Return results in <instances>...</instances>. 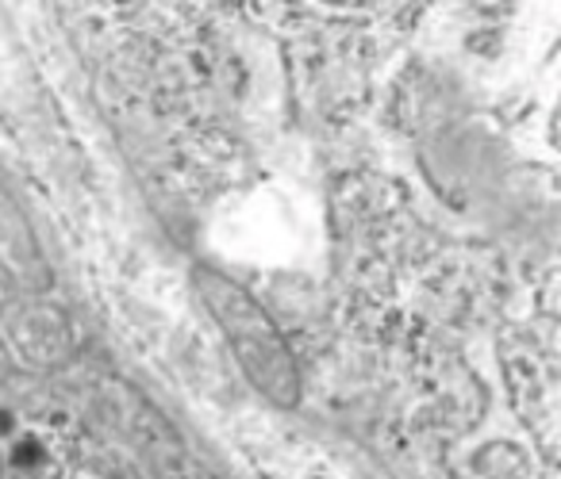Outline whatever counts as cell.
<instances>
[{"mask_svg": "<svg viewBox=\"0 0 561 479\" xmlns=\"http://www.w3.org/2000/svg\"><path fill=\"white\" fill-rule=\"evenodd\" d=\"M196 292L208 303L219 330L227 334V341H231L234 357H239L250 384H254L265 399L277 402V407H297L300 372H297V361H293L289 346H285V338H280L277 326L270 323V315H265L234 280L219 277V272H211V269H196Z\"/></svg>", "mask_w": 561, "mask_h": 479, "instance_id": "cell-1", "label": "cell"}, {"mask_svg": "<svg viewBox=\"0 0 561 479\" xmlns=\"http://www.w3.org/2000/svg\"><path fill=\"white\" fill-rule=\"evenodd\" d=\"M12 460H16L20 468H32V464L43 460V448L35 445V441H24V445H20L16 453H12Z\"/></svg>", "mask_w": 561, "mask_h": 479, "instance_id": "cell-2", "label": "cell"}]
</instances>
